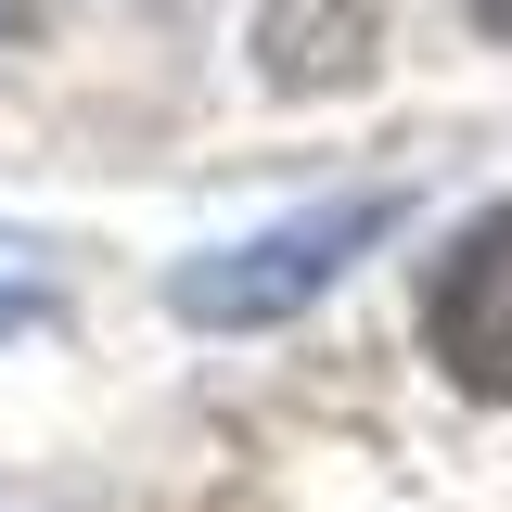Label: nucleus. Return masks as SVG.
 <instances>
[{
  "instance_id": "nucleus-1",
  "label": "nucleus",
  "mask_w": 512,
  "mask_h": 512,
  "mask_svg": "<svg viewBox=\"0 0 512 512\" xmlns=\"http://www.w3.org/2000/svg\"><path fill=\"white\" fill-rule=\"evenodd\" d=\"M397 218H410V192H333V205H308V218H269V231H244V244L192 256L180 282H167V308H180L192 333H269V320H295L308 295H333L346 256H372Z\"/></svg>"
},
{
  "instance_id": "nucleus-2",
  "label": "nucleus",
  "mask_w": 512,
  "mask_h": 512,
  "mask_svg": "<svg viewBox=\"0 0 512 512\" xmlns=\"http://www.w3.org/2000/svg\"><path fill=\"white\" fill-rule=\"evenodd\" d=\"M423 346L461 397H512V205H487L461 256L423 282Z\"/></svg>"
},
{
  "instance_id": "nucleus-3",
  "label": "nucleus",
  "mask_w": 512,
  "mask_h": 512,
  "mask_svg": "<svg viewBox=\"0 0 512 512\" xmlns=\"http://www.w3.org/2000/svg\"><path fill=\"white\" fill-rule=\"evenodd\" d=\"M39 320H52V295H39V282H0V346H13V333H39Z\"/></svg>"
},
{
  "instance_id": "nucleus-4",
  "label": "nucleus",
  "mask_w": 512,
  "mask_h": 512,
  "mask_svg": "<svg viewBox=\"0 0 512 512\" xmlns=\"http://www.w3.org/2000/svg\"><path fill=\"white\" fill-rule=\"evenodd\" d=\"M461 13H474V26H487V39H512V0H461Z\"/></svg>"
},
{
  "instance_id": "nucleus-5",
  "label": "nucleus",
  "mask_w": 512,
  "mask_h": 512,
  "mask_svg": "<svg viewBox=\"0 0 512 512\" xmlns=\"http://www.w3.org/2000/svg\"><path fill=\"white\" fill-rule=\"evenodd\" d=\"M26 13H39V0H0V52H13V39H26Z\"/></svg>"
}]
</instances>
